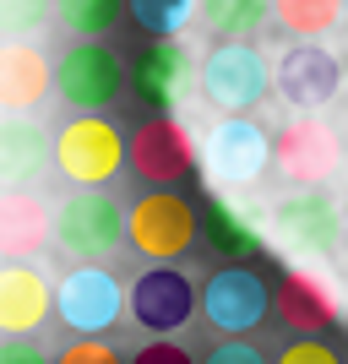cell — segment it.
Wrapping results in <instances>:
<instances>
[{"mask_svg": "<svg viewBox=\"0 0 348 364\" xmlns=\"http://www.w3.org/2000/svg\"><path fill=\"white\" fill-rule=\"evenodd\" d=\"M267 234H273L278 250L300 256V267L327 261L343 245V201L327 185H316V191H283L273 201V213H267Z\"/></svg>", "mask_w": 348, "mask_h": 364, "instance_id": "obj_1", "label": "cell"}, {"mask_svg": "<svg viewBox=\"0 0 348 364\" xmlns=\"http://www.w3.org/2000/svg\"><path fill=\"white\" fill-rule=\"evenodd\" d=\"M196 92L218 114L240 120V114H251L256 104L273 98V60H267L256 44H212L207 55H201Z\"/></svg>", "mask_w": 348, "mask_h": 364, "instance_id": "obj_2", "label": "cell"}, {"mask_svg": "<svg viewBox=\"0 0 348 364\" xmlns=\"http://www.w3.org/2000/svg\"><path fill=\"white\" fill-rule=\"evenodd\" d=\"M49 158L76 191H104L115 174L125 168V131L104 114H76L55 131Z\"/></svg>", "mask_w": 348, "mask_h": 364, "instance_id": "obj_3", "label": "cell"}, {"mask_svg": "<svg viewBox=\"0 0 348 364\" xmlns=\"http://www.w3.org/2000/svg\"><path fill=\"white\" fill-rule=\"evenodd\" d=\"M125 240L137 256H147V267H174L196 245V201H185L180 191L137 196L125 213Z\"/></svg>", "mask_w": 348, "mask_h": 364, "instance_id": "obj_4", "label": "cell"}, {"mask_svg": "<svg viewBox=\"0 0 348 364\" xmlns=\"http://www.w3.org/2000/svg\"><path fill=\"white\" fill-rule=\"evenodd\" d=\"M49 240L76 256V267H104V256L125 245V207L109 191H76L71 201H60Z\"/></svg>", "mask_w": 348, "mask_h": 364, "instance_id": "obj_5", "label": "cell"}, {"mask_svg": "<svg viewBox=\"0 0 348 364\" xmlns=\"http://www.w3.org/2000/svg\"><path fill=\"white\" fill-rule=\"evenodd\" d=\"M125 158H131V174L147 180V191H174L185 174L201 168V141L196 131L174 114H152L131 131L125 141Z\"/></svg>", "mask_w": 348, "mask_h": 364, "instance_id": "obj_6", "label": "cell"}, {"mask_svg": "<svg viewBox=\"0 0 348 364\" xmlns=\"http://www.w3.org/2000/svg\"><path fill=\"white\" fill-rule=\"evenodd\" d=\"M273 168L288 180V191H316L343 168V136L321 114H294L273 136Z\"/></svg>", "mask_w": 348, "mask_h": 364, "instance_id": "obj_7", "label": "cell"}, {"mask_svg": "<svg viewBox=\"0 0 348 364\" xmlns=\"http://www.w3.org/2000/svg\"><path fill=\"white\" fill-rule=\"evenodd\" d=\"M273 168V136L256 120H218L212 136L201 141V174L207 191H245Z\"/></svg>", "mask_w": 348, "mask_h": 364, "instance_id": "obj_8", "label": "cell"}, {"mask_svg": "<svg viewBox=\"0 0 348 364\" xmlns=\"http://www.w3.org/2000/svg\"><path fill=\"white\" fill-rule=\"evenodd\" d=\"M196 316L207 321L212 332L245 337L273 316V289H267L251 267H218L196 289Z\"/></svg>", "mask_w": 348, "mask_h": 364, "instance_id": "obj_9", "label": "cell"}, {"mask_svg": "<svg viewBox=\"0 0 348 364\" xmlns=\"http://www.w3.org/2000/svg\"><path fill=\"white\" fill-rule=\"evenodd\" d=\"M55 316L76 337H104L125 316V283L109 267H71L55 283Z\"/></svg>", "mask_w": 348, "mask_h": 364, "instance_id": "obj_10", "label": "cell"}, {"mask_svg": "<svg viewBox=\"0 0 348 364\" xmlns=\"http://www.w3.org/2000/svg\"><path fill=\"white\" fill-rule=\"evenodd\" d=\"M273 316L294 337H316L321 343V332H332L337 321H343V289L321 267H288L273 289Z\"/></svg>", "mask_w": 348, "mask_h": 364, "instance_id": "obj_11", "label": "cell"}, {"mask_svg": "<svg viewBox=\"0 0 348 364\" xmlns=\"http://www.w3.org/2000/svg\"><path fill=\"white\" fill-rule=\"evenodd\" d=\"M55 92L76 114H104L125 92V60L109 44H71L55 60Z\"/></svg>", "mask_w": 348, "mask_h": 364, "instance_id": "obj_12", "label": "cell"}, {"mask_svg": "<svg viewBox=\"0 0 348 364\" xmlns=\"http://www.w3.org/2000/svg\"><path fill=\"white\" fill-rule=\"evenodd\" d=\"M273 92L294 114H321L343 92V60L327 44H288L273 60Z\"/></svg>", "mask_w": 348, "mask_h": 364, "instance_id": "obj_13", "label": "cell"}, {"mask_svg": "<svg viewBox=\"0 0 348 364\" xmlns=\"http://www.w3.org/2000/svg\"><path fill=\"white\" fill-rule=\"evenodd\" d=\"M196 71H201V60L191 55L185 38H152L137 60H131V92H137L147 109L169 114L174 104H185V98L196 92Z\"/></svg>", "mask_w": 348, "mask_h": 364, "instance_id": "obj_14", "label": "cell"}, {"mask_svg": "<svg viewBox=\"0 0 348 364\" xmlns=\"http://www.w3.org/2000/svg\"><path fill=\"white\" fill-rule=\"evenodd\" d=\"M196 316V283L180 267H147L131 283V321L152 337H174Z\"/></svg>", "mask_w": 348, "mask_h": 364, "instance_id": "obj_15", "label": "cell"}, {"mask_svg": "<svg viewBox=\"0 0 348 364\" xmlns=\"http://www.w3.org/2000/svg\"><path fill=\"white\" fill-rule=\"evenodd\" d=\"M44 316H55V289L44 283V272L28 261H6L0 267V337H33Z\"/></svg>", "mask_w": 348, "mask_h": 364, "instance_id": "obj_16", "label": "cell"}, {"mask_svg": "<svg viewBox=\"0 0 348 364\" xmlns=\"http://www.w3.org/2000/svg\"><path fill=\"white\" fill-rule=\"evenodd\" d=\"M55 92V65L44 60V49L28 38H6L0 44V109L28 114Z\"/></svg>", "mask_w": 348, "mask_h": 364, "instance_id": "obj_17", "label": "cell"}, {"mask_svg": "<svg viewBox=\"0 0 348 364\" xmlns=\"http://www.w3.org/2000/svg\"><path fill=\"white\" fill-rule=\"evenodd\" d=\"M196 234L228 261V267H240L245 256L261 250V223L245 213L228 191H207V201L196 207Z\"/></svg>", "mask_w": 348, "mask_h": 364, "instance_id": "obj_18", "label": "cell"}, {"mask_svg": "<svg viewBox=\"0 0 348 364\" xmlns=\"http://www.w3.org/2000/svg\"><path fill=\"white\" fill-rule=\"evenodd\" d=\"M49 228H55V218L44 213V201L33 191H0V267L38 256Z\"/></svg>", "mask_w": 348, "mask_h": 364, "instance_id": "obj_19", "label": "cell"}, {"mask_svg": "<svg viewBox=\"0 0 348 364\" xmlns=\"http://www.w3.org/2000/svg\"><path fill=\"white\" fill-rule=\"evenodd\" d=\"M49 136L38 120H0V191H28L44 174Z\"/></svg>", "mask_w": 348, "mask_h": 364, "instance_id": "obj_20", "label": "cell"}, {"mask_svg": "<svg viewBox=\"0 0 348 364\" xmlns=\"http://www.w3.org/2000/svg\"><path fill=\"white\" fill-rule=\"evenodd\" d=\"M273 22L294 33V44H321L343 22V0H273Z\"/></svg>", "mask_w": 348, "mask_h": 364, "instance_id": "obj_21", "label": "cell"}, {"mask_svg": "<svg viewBox=\"0 0 348 364\" xmlns=\"http://www.w3.org/2000/svg\"><path fill=\"white\" fill-rule=\"evenodd\" d=\"M196 11L212 33H223V44H251V33L273 16V0H196Z\"/></svg>", "mask_w": 348, "mask_h": 364, "instance_id": "obj_22", "label": "cell"}, {"mask_svg": "<svg viewBox=\"0 0 348 364\" xmlns=\"http://www.w3.org/2000/svg\"><path fill=\"white\" fill-rule=\"evenodd\" d=\"M55 16L76 33V44H104V33L125 16V0H55Z\"/></svg>", "mask_w": 348, "mask_h": 364, "instance_id": "obj_23", "label": "cell"}, {"mask_svg": "<svg viewBox=\"0 0 348 364\" xmlns=\"http://www.w3.org/2000/svg\"><path fill=\"white\" fill-rule=\"evenodd\" d=\"M191 16H196V0H131V22L152 38H180Z\"/></svg>", "mask_w": 348, "mask_h": 364, "instance_id": "obj_24", "label": "cell"}, {"mask_svg": "<svg viewBox=\"0 0 348 364\" xmlns=\"http://www.w3.org/2000/svg\"><path fill=\"white\" fill-rule=\"evenodd\" d=\"M55 0H0V33H38Z\"/></svg>", "mask_w": 348, "mask_h": 364, "instance_id": "obj_25", "label": "cell"}, {"mask_svg": "<svg viewBox=\"0 0 348 364\" xmlns=\"http://www.w3.org/2000/svg\"><path fill=\"white\" fill-rule=\"evenodd\" d=\"M55 364H125V359H120V348H109L104 337H76V343H65L55 353Z\"/></svg>", "mask_w": 348, "mask_h": 364, "instance_id": "obj_26", "label": "cell"}, {"mask_svg": "<svg viewBox=\"0 0 348 364\" xmlns=\"http://www.w3.org/2000/svg\"><path fill=\"white\" fill-rule=\"evenodd\" d=\"M273 364H343V359H337V348H327L316 337H300V343H288Z\"/></svg>", "mask_w": 348, "mask_h": 364, "instance_id": "obj_27", "label": "cell"}, {"mask_svg": "<svg viewBox=\"0 0 348 364\" xmlns=\"http://www.w3.org/2000/svg\"><path fill=\"white\" fill-rule=\"evenodd\" d=\"M131 364H196V359H191L180 343H169V337H152V343H142V348L131 353Z\"/></svg>", "mask_w": 348, "mask_h": 364, "instance_id": "obj_28", "label": "cell"}, {"mask_svg": "<svg viewBox=\"0 0 348 364\" xmlns=\"http://www.w3.org/2000/svg\"><path fill=\"white\" fill-rule=\"evenodd\" d=\"M201 364H267V359H261V348H251V343H240V337H234V343H218Z\"/></svg>", "mask_w": 348, "mask_h": 364, "instance_id": "obj_29", "label": "cell"}, {"mask_svg": "<svg viewBox=\"0 0 348 364\" xmlns=\"http://www.w3.org/2000/svg\"><path fill=\"white\" fill-rule=\"evenodd\" d=\"M0 364H55V359H44V348L28 343V337H6L0 343Z\"/></svg>", "mask_w": 348, "mask_h": 364, "instance_id": "obj_30", "label": "cell"}, {"mask_svg": "<svg viewBox=\"0 0 348 364\" xmlns=\"http://www.w3.org/2000/svg\"><path fill=\"white\" fill-rule=\"evenodd\" d=\"M343 240H348V213H343Z\"/></svg>", "mask_w": 348, "mask_h": 364, "instance_id": "obj_31", "label": "cell"}, {"mask_svg": "<svg viewBox=\"0 0 348 364\" xmlns=\"http://www.w3.org/2000/svg\"><path fill=\"white\" fill-rule=\"evenodd\" d=\"M343 82H348V65H343Z\"/></svg>", "mask_w": 348, "mask_h": 364, "instance_id": "obj_32", "label": "cell"}, {"mask_svg": "<svg viewBox=\"0 0 348 364\" xmlns=\"http://www.w3.org/2000/svg\"><path fill=\"white\" fill-rule=\"evenodd\" d=\"M343 16H348V0H343Z\"/></svg>", "mask_w": 348, "mask_h": 364, "instance_id": "obj_33", "label": "cell"}, {"mask_svg": "<svg viewBox=\"0 0 348 364\" xmlns=\"http://www.w3.org/2000/svg\"><path fill=\"white\" fill-rule=\"evenodd\" d=\"M343 321H348V304H343Z\"/></svg>", "mask_w": 348, "mask_h": 364, "instance_id": "obj_34", "label": "cell"}, {"mask_svg": "<svg viewBox=\"0 0 348 364\" xmlns=\"http://www.w3.org/2000/svg\"><path fill=\"white\" fill-rule=\"evenodd\" d=\"M343 152H348V147H343Z\"/></svg>", "mask_w": 348, "mask_h": 364, "instance_id": "obj_35", "label": "cell"}]
</instances>
